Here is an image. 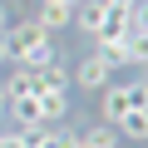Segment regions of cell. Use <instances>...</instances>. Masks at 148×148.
I'll return each mask as SVG.
<instances>
[{
  "mask_svg": "<svg viewBox=\"0 0 148 148\" xmlns=\"http://www.w3.org/2000/svg\"><path fill=\"white\" fill-rule=\"evenodd\" d=\"M5 45H10V59H15V64H30V69H40V64H49V59H54L49 30H40L35 20L10 25V30H5Z\"/></svg>",
  "mask_w": 148,
  "mask_h": 148,
  "instance_id": "1",
  "label": "cell"
},
{
  "mask_svg": "<svg viewBox=\"0 0 148 148\" xmlns=\"http://www.w3.org/2000/svg\"><path fill=\"white\" fill-rule=\"evenodd\" d=\"M74 84L79 89H109L114 84V64L104 54H84L79 64H74Z\"/></svg>",
  "mask_w": 148,
  "mask_h": 148,
  "instance_id": "2",
  "label": "cell"
},
{
  "mask_svg": "<svg viewBox=\"0 0 148 148\" xmlns=\"http://www.w3.org/2000/svg\"><path fill=\"white\" fill-rule=\"evenodd\" d=\"M5 89V99H35L45 84H40V69H30V64H20V69H10V79L0 84Z\"/></svg>",
  "mask_w": 148,
  "mask_h": 148,
  "instance_id": "3",
  "label": "cell"
},
{
  "mask_svg": "<svg viewBox=\"0 0 148 148\" xmlns=\"http://www.w3.org/2000/svg\"><path fill=\"white\" fill-rule=\"evenodd\" d=\"M104 99H99V114H104V123H119L128 109H133V99H128V84H109V89H99Z\"/></svg>",
  "mask_w": 148,
  "mask_h": 148,
  "instance_id": "4",
  "label": "cell"
},
{
  "mask_svg": "<svg viewBox=\"0 0 148 148\" xmlns=\"http://www.w3.org/2000/svg\"><path fill=\"white\" fill-rule=\"evenodd\" d=\"M40 30H64V25H74V10H64V5H49V0H40V5H35V15H30Z\"/></svg>",
  "mask_w": 148,
  "mask_h": 148,
  "instance_id": "5",
  "label": "cell"
},
{
  "mask_svg": "<svg viewBox=\"0 0 148 148\" xmlns=\"http://www.w3.org/2000/svg\"><path fill=\"white\" fill-rule=\"evenodd\" d=\"M35 104H40V119H45V123H59L64 109H69V89H40Z\"/></svg>",
  "mask_w": 148,
  "mask_h": 148,
  "instance_id": "6",
  "label": "cell"
},
{
  "mask_svg": "<svg viewBox=\"0 0 148 148\" xmlns=\"http://www.w3.org/2000/svg\"><path fill=\"white\" fill-rule=\"evenodd\" d=\"M104 20H109V5H104V0H84V5L74 10V25L89 30V35H99V30H104Z\"/></svg>",
  "mask_w": 148,
  "mask_h": 148,
  "instance_id": "7",
  "label": "cell"
},
{
  "mask_svg": "<svg viewBox=\"0 0 148 148\" xmlns=\"http://www.w3.org/2000/svg\"><path fill=\"white\" fill-rule=\"evenodd\" d=\"M123 138H138V143H148V109H128L119 123H114Z\"/></svg>",
  "mask_w": 148,
  "mask_h": 148,
  "instance_id": "8",
  "label": "cell"
},
{
  "mask_svg": "<svg viewBox=\"0 0 148 148\" xmlns=\"http://www.w3.org/2000/svg\"><path fill=\"white\" fill-rule=\"evenodd\" d=\"M10 114H15V123H20V128H45L40 104H35V99H10Z\"/></svg>",
  "mask_w": 148,
  "mask_h": 148,
  "instance_id": "9",
  "label": "cell"
},
{
  "mask_svg": "<svg viewBox=\"0 0 148 148\" xmlns=\"http://www.w3.org/2000/svg\"><path fill=\"white\" fill-rule=\"evenodd\" d=\"M123 64L148 69V30H128V54H123Z\"/></svg>",
  "mask_w": 148,
  "mask_h": 148,
  "instance_id": "10",
  "label": "cell"
},
{
  "mask_svg": "<svg viewBox=\"0 0 148 148\" xmlns=\"http://www.w3.org/2000/svg\"><path fill=\"white\" fill-rule=\"evenodd\" d=\"M40 84H45V89H69V69L59 64V54H54L49 64H40Z\"/></svg>",
  "mask_w": 148,
  "mask_h": 148,
  "instance_id": "11",
  "label": "cell"
},
{
  "mask_svg": "<svg viewBox=\"0 0 148 148\" xmlns=\"http://www.w3.org/2000/svg\"><path fill=\"white\" fill-rule=\"evenodd\" d=\"M84 138H89V143H99V148H114V143H119V128H114V123H99V128H89Z\"/></svg>",
  "mask_w": 148,
  "mask_h": 148,
  "instance_id": "12",
  "label": "cell"
},
{
  "mask_svg": "<svg viewBox=\"0 0 148 148\" xmlns=\"http://www.w3.org/2000/svg\"><path fill=\"white\" fill-rule=\"evenodd\" d=\"M0 148H30L25 128H0Z\"/></svg>",
  "mask_w": 148,
  "mask_h": 148,
  "instance_id": "13",
  "label": "cell"
},
{
  "mask_svg": "<svg viewBox=\"0 0 148 148\" xmlns=\"http://www.w3.org/2000/svg\"><path fill=\"white\" fill-rule=\"evenodd\" d=\"M128 99H133V109H148V79H133L128 84Z\"/></svg>",
  "mask_w": 148,
  "mask_h": 148,
  "instance_id": "14",
  "label": "cell"
},
{
  "mask_svg": "<svg viewBox=\"0 0 148 148\" xmlns=\"http://www.w3.org/2000/svg\"><path fill=\"white\" fill-rule=\"evenodd\" d=\"M128 20H133V30H148V0H133Z\"/></svg>",
  "mask_w": 148,
  "mask_h": 148,
  "instance_id": "15",
  "label": "cell"
},
{
  "mask_svg": "<svg viewBox=\"0 0 148 148\" xmlns=\"http://www.w3.org/2000/svg\"><path fill=\"white\" fill-rule=\"evenodd\" d=\"M10 64V45H5V35H0V69Z\"/></svg>",
  "mask_w": 148,
  "mask_h": 148,
  "instance_id": "16",
  "label": "cell"
},
{
  "mask_svg": "<svg viewBox=\"0 0 148 148\" xmlns=\"http://www.w3.org/2000/svg\"><path fill=\"white\" fill-rule=\"evenodd\" d=\"M49 5H64V10H79L84 0H49Z\"/></svg>",
  "mask_w": 148,
  "mask_h": 148,
  "instance_id": "17",
  "label": "cell"
},
{
  "mask_svg": "<svg viewBox=\"0 0 148 148\" xmlns=\"http://www.w3.org/2000/svg\"><path fill=\"white\" fill-rule=\"evenodd\" d=\"M5 30H10V10L0 5V35H5Z\"/></svg>",
  "mask_w": 148,
  "mask_h": 148,
  "instance_id": "18",
  "label": "cell"
},
{
  "mask_svg": "<svg viewBox=\"0 0 148 148\" xmlns=\"http://www.w3.org/2000/svg\"><path fill=\"white\" fill-rule=\"evenodd\" d=\"M10 114V99H5V89H0V119H5Z\"/></svg>",
  "mask_w": 148,
  "mask_h": 148,
  "instance_id": "19",
  "label": "cell"
},
{
  "mask_svg": "<svg viewBox=\"0 0 148 148\" xmlns=\"http://www.w3.org/2000/svg\"><path fill=\"white\" fill-rule=\"evenodd\" d=\"M79 148H99V143H89V138H84V133H79Z\"/></svg>",
  "mask_w": 148,
  "mask_h": 148,
  "instance_id": "20",
  "label": "cell"
}]
</instances>
